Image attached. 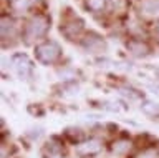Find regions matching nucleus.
I'll list each match as a JSON object with an SVG mask.
<instances>
[{
    "mask_svg": "<svg viewBox=\"0 0 159 158\" xmlns=\"http://www.w3.org/2000/svg\"><path fill=\"white\" fill-rule=\"evenodd\" d=\"M37 58L43 63H53L60 57V47L53 42H47L37 47Z\"/></svg>",
    "mask_w": 159,
    "mask_h": 158,
    "instance_id": "f257e3e1",
    "label": "nucleus"
},
{
    "mask_svg": "<svg viewBox=\"0 0 159 158\" xmlns=\"http://www.w3.org/2000/svg\"><path fill=\"white\" fill-rule=\"evenodd\" d=\"M47 20H45L43 17H37L33 18L32 22L28 23V28H27V38L28 40H33V38H38L42 37L45 32H47Z\"/></svg>",
    "mask_w": 159,
    "mask_h": 158,
    "instance_id": "f03ea898",
    "label": "nucleus"
},
{
    "mask_svg": "<svg viewBox=\"0 0 159 158\" xmlns=\"http://www.w3.org/2000/svg\"><path fill=\"white\" fill-rule=\"evenodd\" d=\"M101 150V141L99 140H88V141H83L76 146V153L81 156H88V155H94Z\"/></svg>",
    "mask_w": 159,
    "mask_h": 158,
    "instance_id": "7ed1b4c3",
    "label": "nucleus"
},
{
    "mask_svg": "<svg viewBox=\"0 0 159 158\" xmlns=\"http://www.w3.org/2000/svg\"><path fill=\"white\" fill-rule=\"evenodd\" d=\"M13 68L17 70L20 77H27V73L30 72V62L25 55H17L13 58Z\"/></svg>",
    "mask_w": 159,
    "mask_h": 158,
    "instance_id": "20e7f679",
    "label": "nucleus"
},
{
    "mask_svg": "<svg viewBox=\"0 0 159 158\" xmlns=\"http://www.w3.org/2000/svg\"><path fill=\"white\" fill-rule=\"evenodd\" d=\"M141 12L148 17L159 15V0H143L141 2Z\"/></svg>",
    "mask_w": 159,
    "mask_h": 158,
    "instance_id": "39448f33",
    "label": "nucleus"
},
{
    "mask_svg": "<svg viewBox=\"0 0 159 158\" xmlns=\"http://www.w3.org/2000/svg\"><path fill=\"white\" fill-rule=\"evenodd\" d=\"M128 50L136 57H144V55H148L149 48H148L146 43H143V42H129L128 43Z\"/></svg>",
    "mask_w": 159,
    "mask_h": 158,
    "instance_id": "423d86ee",
    "label": "nucleus"
},
{
    "mask_svg": "<svg viewBox=\"0 0 159 158\" xmlns=\"http://www.w3.org/2000/svg\"><path fill=\"white\" fill-rule=\"evenodd\" d=\"M141 110L148 117H157L159 115V105L154 102H144L141 105Z\"/></svg>",
    "mask_w": 159,
    "mask_h": 158,
    "instance_id": "0eeeda50",
    "label": "nucleus"
},
{
    "mask_svg": "<svg viewBox=\"0 0 159 158\" xmlns=\"http://www.w3.org/2000/svg\"><path fill=\"white\" fill-rule=\"evenodd\" d=\"M129 148H131V143L128 140H118L113 143V153H116V155H124L129 151Z\"/></svg>",
    "mask_w": 159,
    "mask_h": 158,
    "instance_id": "6e6552de",
    "label": "nucleus"
},
{
    "mask_svg": "<svg viewBox=\"0 0 159 158\" xmlns=\"http://www.w3.org/2000/svg\"><path fill=\"white\" fill-rule=\"evenodd\" d=\"M86 48L88 50H93V52H96L98 48L101 50V48H104V43H103V40L99 37H96V35H93L91 38L88 37V40H86Z\"/></svg>",
    "mask_w": 159,
    "mask_h": 158,
    "instance_id": "1a4fd4ad",
    "label": "nucleus"
},
{
    "mask_svg": "<svg viewBox=\"0 0 159 158\" xmlns=\"http://www.w3.org/2000/svg\"><path fill=\"white\" fill-rule=\"evenodd\" d=\"M104 5H106V0H88V7L94 12H99L103 10Z\"/></svg>",
    "mask_w": 159,
    "mask_h": 158,
    "instance_id": "9d476101",
    "label": "nucleus"
},
{
    "mask_svg": "<svg viewBox=\"0 0 159 158\" xmlns=\"http://www.w3.org/2000/svg\"><path fill=\"white\" fill-rule=\"evenodd\" d=\"M139 158H157V153L152 151V150H146L139 155Z\"/></svg>",
    "mask_w": 159,
    "mask_h": 158,
    "instance_id": "9b49d317",
    "label": "nucleus"
},
{
    "mask_svg": "<svg viewBox=\"0 0 159 158\" xmlns=\"http://www.w3.org/2000/svg\"><path fill=\"white\" fill-rule=\"evenodd\" d=\"M17 7H20V8H27V0H18V2H17Z\"/></svg>",
    "mask_w": 159,
    "mask_h": 158,
    "instance_id": "f8f14e48",
    "label": "nucleus"
},
{
    "mask_svg": "<svg viewBox=\"0 0 159 158\" xmlns=\"http://www.w3.org/2000/svg\"><path fill=\"white\" fill-rule=\"evenodd\" d=\"M156 35L159 37V23H157V25H156Z\"/></svg>",
    "mask_w": 159,
    "mask_h": 158,
    "instance_id": "ddd939ff",
    "label": "nucleus"
}]
</instances>
